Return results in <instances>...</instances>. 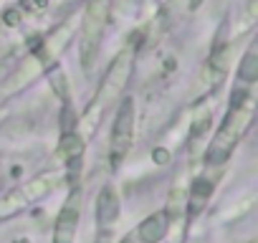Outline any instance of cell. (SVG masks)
<instances>
[{
	"label": "cell",
	"mask_w": 258,
	"mask_h": 243,
	"mask_svg": "<svg viewBox=\"0 0 258 243\" xmlns=\"http://www.w3.org/2000/svg\"><path fill=\"white\" fill-rule=\"evenodd\" d=\"M253 114H255V99L248 91L235 89L233 96H230L228 111H225V116L220 122V127H218L213 142L208 145V150L203 155V162L208 167H220V165H225L230 160L233 150L240 145V140L250 130Z\"/></svg>",
	"instance_id": "cell-1"
},
{
	"label": "cell",
	"mask_w": 258,
	"mask_h": 243,
	"mask_svg": "<svg viewBox=\"0 0 258 243\" xmlns=\"http://www.w3.org/2000/svg\"><path fill=\"white\" fill-rule=\"evenodd\" d=\"M135 58H137V51H135V43H126L114 58L111 64L106 66L104 76H101V84L89 104V114H101L104 109H109L111 104H116L129 84V76L135 71Z\"/></svg>",
	"instance_id": "cell-2"
},
{
	"label": "cell",
	"mask_w": 258,
	"mask_h": 243,
	"mask_svg": "<svg viewBox=\"0 0 258 243\" xmlns=\"http://www.w3.org/2000/svg\"><path fill=\"white\" fill-rule=\"evenodd\" d=\"M109 11L111 0H86L84 13H81V33H79V56L81 69L86 76H91L106 26H109Z\"/></svg>",
	"instance_id": "cell-3"
},
{
	"label": "cell",
	"mask_w": 258,
	"mask_h": 243,
	"mask_svg": "<svg viewBox=\"0 0 258 243\" xmlns=\"http://www.w3.org/2000/svg\"><path fill=\"white\" fill-rule=\"evenodd\" d=\"M61 183H63V170H48V172H41V175L26 180L23 185H18L16 190H11L8 195L0 198V220H6V218L26 210L28 205L43 200Z\"/></svg>",
	"instance_id": "cell-4"
},
{
	"label": "cell",
	"mask_w": 258,
	"mask_h": 243,
	"mask_svg": "<svg viewBox=\"0 0 258 243\" xmlns=\"http://www.w3.org/2000/svg\"><path fill=\"white\" fill-rule=\"evenodd\" d=\"M135 125H137V109H135V99H121L116 114H114V125H111V135H109V165L111 170H116L124 157L132 150L135 142Z\"/></svg>",
	"instance_id": "cell-5"
},
{
	"label": "cell",
	"mask_w": 258,
	"mask_h": 243,
	"mask_svg": "<svg viewBox=\"0 0 258 243\" xmlns=\"http://www.w3.org/2000/svg\"><path fill=\"white\" fill-rule=\"evenodd\" d=\"M81 220V190L71 185L56 220H53V243H74Z\"/></svg>",
	"instance_id": "cell-6"
},
{
	"label": "cell",
	"mask_w": 258,
	"mask_h": 243,
	"mask_svg": "<svg viewBox=\"0 0 258 243\" xmlns=\"http://www.w3.org/2000/svg\"><path fill=\"white\" fill-rule=\"evenodd\" d=\"M121 208H119V195L111 185H104L99 198H96V208H94V218H96V225L99 228H111L119 218Z\"/></svg>",
	"instance_id": "cell-7"
},
{
	"label": "cell",
	"mask_w": 258,
	"mask_h": 243,
	"mask_svg": "<svg viewBox=\"0 0 258 243\" xmlns=\"http://www.w3.org/2000/svg\"><path fill=\"white\" fill-rule=\"evenodd\" d=\"M167 230H170V218L165 215V210H160V213L147 215L135 233H137L140 243H160L167 235Z\"/></svg>",
	"instance_id": "cell-8"
},
{
	"label": "cell",
	"mask_w": 258,
	"mask_h": 243,
	"mask_svg": "<svg viewBox=\"0 0 258 243\" xmlns=\"http://www.w3.org/2000/svg\"><path fill=\"white\" fill-rule=\"evenodd\" d=\"M210 193H213V180H208V177H198V180L192 183V188H190V193H187V198H185L187 218H195V215L205 208Z\"/></svg>",
	"instance_id": "cell-9"
},
{
	"label": "cell",
	"mask_w": 258,
	"mask_h": 243,
	"mask_svg": "<svg viewBox=\"0 0 258 243\" xmlns=\"http://www.w3.org/2000/svg\"><path fill=\"white\" fill-rule=\"evenodd\" d=\"M238 79L243 84H253L258 79V48H255V43H250L248 51L243 53V58L238 64Z\"/></svg>",
	"instance_id": "cell-10"
},
{
	"label": "cell",
	"mask_w": 258,
	"mask_h": 243,
	"mask_svg": "<svg viewBox=\"0 0 258 243\" xmlns=\"http://www.w3.org/2000/svg\"><path fill=\"white\" fill-rule=\"evenodd\" d=\"M119 243H140V238H137V233L132 230V233H129V235H124V238H121Z\"/></svg>",
	"instance_id": "cell-11"
},
{
	"label": "cell",
	"mask_w": 258,
	"mask_h": 243,
	"mask_svg": "<svg viewBox=\"0 0 258 243\" xmlns=\"http://www.w3.org/2000/svg\"><path fill=\"white\" fill-rule=\"evenodd\" d=\"M8 114H11V109H8L6 104H0V122H6V119H8Z\"/></svg>",
	"instance_id": "cell-12"
},
{
	"label": "cell",
	"mask_w": 258,
	"mask_h": 243,
	"mask_svg": "<svg viewBox=\"0 0 258 243\" xmlns=\"http://www.w3.org/2000/svg\"><path fill=\"white\" fill-rule=\"evenodd\" d=\"M203 3H205V0H190V8H192V11H195V8H200V6H203Z\"/></svg>",
	"instance_id": "cell-13"
}]
</instances>
